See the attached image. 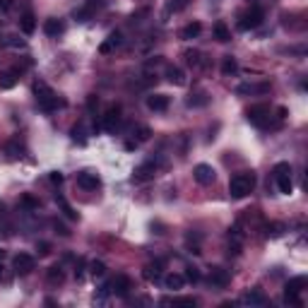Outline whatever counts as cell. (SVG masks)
I'll use <instances>...</instances> for the list:
<instances>
[{"instance_id":"ac0fdd59","label":"cell","mask_w":308,"mask_h":308,"mask_svg":"<svg viewBox=\"0 0 308 308\" xmlns=\"http://www.w3.org/2000/svg\"><path fill=\"white\" fill-rule=\"evenodd\" d=\"M120 44H123V34H120V31H113V34H109V39L99 46V51H101V53H111L113 48L120 46Z\"/></svg>"},{"instance_id":"6da1fadb","label":"cell","mask_w":308,"mask_h":308,"mask_svg":"<svg viewBox=\"0 0 308 308\" xmlns=\"http://www.w3.org/2000/svg\"><path fill=\"white\" fill-rule=\"evenodd\" d=\"M31 89H34V94H36V104H39L44 111H56V109H63V106H65V99H60L44 80H36Z\"/></svg>"},{"instance_id":"44dd1931","label":"cell","mask_w":308,"mask_h":308,"mask_svg":"<svg viewBox=\"0 0 308 308\" xmlns=\"http://www.w3.org/2000/svg\"><path fill=\"white\" fill-rule=\"evenodd\" d=\"M166 80L171 84H176V87H181V84H186V72H183L181 68H176V65H168L166 68Z\"/></svg>"},{"instance_id":"816d5d0a","label":"cell","mask_w":308,"mask_h":308,"mask_svg":"<svg viewBox=\"0 0 308 308\" xmlns=\"http://www.w3.org/2000/svg\"><path fill=\"white\" fill-rule=\"evenodd\" d=\"M2 258H5V251H2V248H0V260H2Z\"/></svg>"},{"instance_id":"836d02e7","label":"cell","mask_w":308,"mask_h":308,"mask_svg":"<svg viewBox=\"0 0 308 308\" xmlns=\"http://www.w3.org/2000/svg\"><path fill=\"white\" fill-rule=\"evenodd\" d=\"M70 135H72V140L80 142V144H84V142H87V133H84V125H82V123H77V125L70 130Z\"/></svg>"},{"instance_id":"7bdbcfd3","label":"cell","mask_w":308,"mask_h":308,"mask_svg":"<svg viewBox=\"0 0 308 308\" xmlns=\"http://www.w3.org/2000/svg\"><path fill=\"white\" fill-rule=\"evenodd\" d=\"M48 181L56 183V186H60V183H63V173H60V171H53V173L48 176Z\"/></svg>"},{"instance_id":"f907efd6","label":"cell","mask_w":308,"mask_h":308,"mask_svg":"<svg viewBox=\"0 0 308 308\" xmlns=\"http://www.w3.org/2000/svg\"><path fill=\"white\" fill-rule=\"evenodd\" d=\"M2 270H5V267H2V260H0V280H2V275H5Z\"/></svg>"},{"instance_id":"5bb4252c","label":"cell","mask_w":308,"mask_h":308,"mask_svg":"<svg viewBox=\"0 0 308 308\" xmlns=\"http://www.w3.org/2000/svg\"><path fill=\"white\" fill-rule=\"evenodd\" d=\"M44 34L51 36V39H58L60 34H65V22H63V20H56V17L46 20V22H44Z\"/></svg>"},{"instance_id":"30bf717a","label":"cell","mask_w":308,"mask_h":308,"mask_svg":"<svg viewBox=\"0 0 308 308\" xmlns=\"http://www.w3.org/2000/svg\"><path fill=\"white\" fill-rule=\"evenodd\" d=\"M207 280H210L212 286H217V289H226V286H229V282H231V275L226 272L224 267H212Z\"/></svg>"},{"instance_id":"484cf974","label":"cell","mask_w":308,"mask_h":308,"mask_svg":"<svg viewBox=\"0 0 308 308\" xmlns=\"http://www.w3.org/2000/svg\"><path fill=\"white\" fill-rule=\"evenodd\" d=\"M20 29L24 31V34H34V29H36V17L31 15V12H24L22 15V20H20Z\"/></svg>"},{"instance_id":"60d3db41","label":"cell","mask_w":308,"mask_h":308,"mask_svg":"<svg viewBox=\"0 0 308 308\" xmlns=\"http://www.w3.org/2000/svg\"><path fill=\"white\" fill-rule=\"evenodd\" d=\"M36 251H39V255H48V253H51V246H48L46 241H39V243H36Z\"/></svg>"},{"instance_id":"d6986e66","label":"cell","mask_w":308,"mask_h":308,"mask_svg":"<svg viewBox=\"0 0 308 308\" xmlns=\"http://www.w3.org/2000/svg\"><path fill=\"white\" fill-rule=\"evenodd\" d=\"M20 80V70H5L0 72V89H12Z\"/></svg>"},{"instance_id":"bcb514c9","label":"cell","mask_w":308,"mask_h":308,"mask_svg":"<svg viewBox=\"0 0 308 308\" xmlns=\"http://www.w3.org/2000/svg\"><path fill=\"white\" fill-rule=\"evenodd\" d=\"M12 7V0H0V12H10Z\"/></svg>"},{"instance_id":"7dc6e473","label":"cell","mask_w":308,"mask_h":308,"mask_svg":"<svg viewBox=\"0 0 308 308\" xmlns=\"http://www.w3.org/2000/svg\"><path fill=\"white\" fill-rule=\"evenodd\" d=\"M7 46H24V41H22V39H17V36H10Z\"/></svg>"},{"instance_id":"d590c367","label":"cell","mask_w":308,"mask_h":308,"mask_svg":"<svg viewBox=\"0 0 308 308\" xmlns=\"http://www.w3.org/2000/svg\"><path fill=\"white\" fill-rule=\"evenodd\" d=\"M284 234V224H267V236L270 238H277Z\"/></svg>"},{"instance_id":"f546056e","label":"cell","mask_w":308,"mask_h":308,"mask_svg":"<svg viewBox=\"0 0 308 308\" xmlns=\"http://www.w3.org/2000/svg\"><path fill=\"white\" fill-rule=\"evenodd\" d=\"M56 202L60 205V210H63V214H65L68 219H77V212H75V210L68 205V200H65L63 195H58V193H56Z\"/></svg>"},{"instance_id":"ee69618b","label":"cell","mask_w":308,"mask_h":308,"mask_svg":"<svg viewBox=\"0 0 308 308\" xmlns=\"http://www.w3.org/2000/svg\"><path fill=\"white\" fill-rule=\"evenodd\" d=\"M99 104V99H96V94H89V99H87V109L89 111H94V106Z\"/></svg>"},{"instance_id":"5b68a950","label":"cell","mask_w":308,"mask_h":308,"mask_svg":"<svg viewBox=\"0 0 308 308\" xmlns=\"http://www.w3.org/2000/svg\"><path fill=\"white\" fill-rule=\"evenodd\" d=\"M262 20H265V12H262L260 7H251V10H246V12L241 15L238 27L243 29V31H248V29H258L260 24H262Z\"/></svg>"},{"instance_id":"c3c4849f","label":"cell","mask_w":308,"mask_h":308,"mask_svg":"<svg viewBox=\"0 0 308 308\" xmlns=\"http://www.w3.org/2000/svg\"><path fill=\"white\" fill-rule=\"evenodd\" d=\"M159 304H162V306H171V304H173V299H168V296H166V299H162Z\"/></svg>"},{"instance_id":"7c38bea8","label":"cell","mask_w":308,"mask_h":308,"mask_svg":"<svg viewBox=\"0 0 308 308\" xmlns=\"http://www.w3.org/2000/svg\"><path fill=\"white\" fill-rule=\"evenodd\" d=\"M109 286H111V294H116V296H128V291L133 289V284H130V277H128V275H118Z\"/></svg>"},{"instance_id":"4316f807","label":"cell","mask_w":308,"mask_h":308,"mask_svg":"<svg viewBox=\"0 0 308 308\" xmlns=\"http://www.w3.org/2000/svg\"><path fill=\"white\" fill-rule=\"evenodd\" d=\"M236 72H238V63H236V58L224 56V63H222V75H224V77H231V75H236Z\"/></svg>"},{"instance_id":"1f68e13d","label":"cell","mask_w":308,"mask_h":308,"mask_svg":"<svg viewBox=\"0 0 308 308\" xmlns=\"http://www.w3.org/2000/svg\"><path fill=\"white\" fill-rule=\"evenodd\" d=\"M89 275L96 280V277H104L106 275V265L101 262V260H94L92 265H89Z\"/></svg>"},{"instance_id":"3957f363","label":"cell","mask_w":308,"mask_h":308,"mask_svg":"<svg viewBox=\"0 0 308 308\" xmlns=\"http://www.w3.org/2000/svg\"><path fill=\"white\" fill-rule=\"evenodd\" d=\"M246 118H248V123L255 125V128H267V125H270V118H272V111H270V106H265V104H255V106H251V109L246 111Z\"/></svg>"},{"instance_id":"b9f144b4","label":"cell","mask_w":308,"mask_h":308,"mask_svg":"<svg viewBox=\"0 0 308 308\" xmlns=\"http://www.w3.org/2000/svg\"><path fill=\"white\" fill-rule=\"evenodd\" d=\"M229 255H234V258H236V255H241V243H238V241L229 243Z\"/></svg>"},{"instance_id":"d6a6232c","label":"cell","mask_w":308,"mask_h":308,"mask_svg":"<svg viewBox=\"0 0 308 308\" xmlns=\"http://www.w3.org/2000/svg\"><path fill=\"white\" fill-rule=\"evenodd\" d=\"M186 246L190 253H200V234H188L186 236Z\"/></svg>"},{"instance_id":"4fadbf2b","label":"cell","mask_w":308,"mask_h":308,"mask_svg":"<svg viewBox=\"0 0 308 308\" xmlns=\"http://www.w3.org/2000/svg\"><path fill=\"white\" fill-rule=\"evenodd\" d=\"M168 96L166 94H149L147 96V109L149 111H157V113H164L168 109Z\"/></svg>"},{"instance_id":"cb8c5ba5","label":"cell","mask_w":308,"mask_h":308,"mask_svg":"<svg viewBox=\"0 0 308 308\" xmlns=\"http://www.w3.org/2000/svg\"><path fill=\"white\" fill-rule=\"evenodd\" d=\"M200 31H202V24H200V22H190V24H186V27L181 29V39H186V41L197 39Z\"/></svg>"},{"instance_id":"9a60e30c","label":"cell","mask_w":308,"mask_h":308,"mask_svg":"<svg viewBox=\"0 0 308 308\" xmlns=\"http://www.w3.org/2000/svg\"><path fill=\"white\" fill-rule=\"evenodd\" d=\"M241 301H243L246 306H265V304H267V296H265L260 289H251V291L243 294Z\"/></svg>"},{"instance_id":"f35d334b","label":"cell","mask_w":308,"mask_h":308,"mask_svg":"<svg viewBox=\"0 0 308 308\" xmlns=\"http://www.w3.org/2000/svg\"><path fill=\"white\" fill-rule=\"evenodd\" d=\"M229 236H234V241H241V236H243V231H241V222H236V224L229 229Z\"/></svg>"},{"instance_id":"ffe728a7","label":"cell","mask_w":308,"mask_h":308,"mask_svg":"<svg viewBox=\"0 0 308 308\" xmlns=\"http://www.w3.org/2000/svg\"><path fill=\"white\" fill-rule=\"evenodd\" d=\"M238 94H267L270 92V82H260V84H241L236 89Z\"/></svg>"},{"instance_id":"ba28073f","label":"cell","mask_w":308,"mask_h":308,"mask_svg":"<svg viewBox=\"0 0 308 308\" xmlns=\"http://www.w3.org/2000/svg\"><path fill=\"white\" fill-rule=\"evenodd\" d=\"M154 173H157V164L154 162H144V164H140L133 171V183H147V181L154 178Z\"/></svg>"},{"instance_id":"8fae6325","label":"cell","mask_w":308,"mask_h":308,"mask_svg":"<svg viewBox=\"0 0 308 308\" xmlns=\"http://www.w3.org/2000/svg\"><path fill=\"white\" fill-rule=\"evenodd\" d=\"M118 123H120V106H111L109 111L104 113V118H101V128L113 133L118 128Z\"/></svg>"},{"instance_id":"2e32d148","label":"cell","mask_w":308,"mask_h":308,"mask_svg":"<svg viewBox=\"0 0 308 308\" xmlns=\"http://www.w3.org/2000/svg\"><path fill=\"white\" fill-rule=\"evenodd\" d=\"M2 152H5V157H7V159H12V162H15V159H20V157L24 154V147L20 144V140H7V142H5V147H2Z\"/></svg>"},{"instance_id":"8d00e7d4","label":"cell","mask_w":308,"mask_h":308,"mask_svg":"<svg viewBox=\"0 0 308 308\" xmlns=\"http://www.w3.org/2000/svg\"><path fill=\"white\" fill-rule=\"evenodd\" d=\"M186 282H200V270L197 267H186Z\"/></svg>"},{"instance_id":"83f0119b","label":"cell","mask_w":308,"mask_h":308,"mask_svg":"<svg viewBox=\"0 0 308 308\" xmlns=\"http://www.w3.org/2000/svg\"><path fill=\"white\" fill-rule=\"evenodd\" d=\"M214 39H217L219 44L231 41V31H229V27H226L224 22H217V24H214Z\"/></svg>"},{"instance_id":"f1b7e54d","label":"cell","mask_w":308,"mask_h":308,"mask_svg":"<svg viewBox=\"0 0 308 308\" xmlns=\"http://www.w3.org/2000/svg\"><path fill=\"white\" fill-rule=\"evenodd\" d=\"M207 101H210V99H207V96H205L202 92H197V94H190V96L186 99V104H188V106H193V109H200V106H207Z\"/></svg>"},{"instance_id":"74e56055","label":"cell","mask_w":308,"mask_h":308,"mask_svg":"<svg viewBox=\"0 0 308 308\" xmlns=\"http://www.w3.org/2000/svg\"><path fill=\"white\" fill-rule=\"evenodd\" d=\"M188 5H190V0H171V5H168V7H171L173 12H181V10H186Z\"/></svg>"},{"instance_id":"ab89813d","label":"cell","mask_w":308,"mask_h":308,"mask_svg":"<svg viewBox=\"0 0 308 308\" xmlns=\"http://www.w3.org/2000/svg\"><path fill=\"white\" fill-rule=\"evenodd\" d=\"M22 205L29 207V210H36V207H39V200H36V197H31V195H24V197H22Z\"/></svg>"},{"instance_id":"603a6c76","label":"cell","mask_w":308,"mask_h":308,"mask_svg":"<svg viewBox=\"0 0 308 308\" xmlns=\"http://www.w3.org/2000/svg\"><path fill=\"white\" fill-rule=\"evenodd\" d=\"M275 181H277V188H280V193H284V195H289V193L294 190V181H291V173H282V176H275Z\"/></svg>"},{"instance_id":"52a82bcc","label":"cell","mask_w":308,"mask_h":308,"mask_svg":"<svg viewBox=\"0 0 308 308\" xmlns=\"http://www.w3.org/2000/svg\"><path fill=\"white\" fill-rule=\"evenodd\" d=\"M193 178H195L200 186H212L214 178H217V173H214V168L210 166V164H197V166L193 168Z\"/></svg>"},{"instance_id":"4dcf8cb0","label":"cell","mask_w":308,"mask_h":308,"mask_svg":"<svg viewBox=\"0 0 308 308\" xmlns=\"http://www.w3.org/2000/svg\"><path fill=\"white\" fill-rule=\"evenodd\" d=\"M183 58H186V63L188 65H193V68H197L202 60H200V51L197 48H188V51H183Z\"/></svg>"},{"instance_id":"d4e9b609","label":"cell","mask_w":308,"mask_h":308,"mask_svg":"<svg viewBox=\"0 0 308 308\" xmlns=\"http://www.w3.org/2000/svg\"><path fill=\"white\" fill-rule=\"evenodd\" d=\"M142 277L147 282H159L162 280V265L157 262V265H147L144 270H142Z\"/></svg>"},{"instance_id":"681fc988","label":"cell","mask_w":308,"mask_h":308,"mask_svg":"<svg viewBox=\"0 0 308 308\" xmlns=\"http://www.w3.org/2000/svg\"><path fill=\"white\" fill-rule=\"evenodd\" d=\"M135 147H138V142H125V149H130V152H133Z\"/></svg>"},{"instance_id":"f6af8a7d","label":"cell","mask_w":308,"mask_h":308,"mask_svg":"<svg viewBox=\"0 0 308 308\" xmlns=\"http://www.w3.org/2000/svg\"><path fill=\"white\" fill-rule=\"evenodd\" d=\"M53 229H56V234H60V236H70V231L63 224H58V222H53Z\"/></svg>"},{"instance_id":"8992f818","label":"cell","mask_w":308,"mask_h":308,"mask_svg":"<svg viewBox=\"0 0 308 308\" xmlns=\"http://www.w3.org/2000/svg\"><path fill=\"white\" fill-rule=\"evenodd\" d=\"M12 267H15L17 275H29V272L36 267V260H34V255H29V253H20V255H15Z\"/></svg>"},{"instance_id":"9c48e42d","label":"cell","mask_w":308,"mask_h":308,"mask_svg":"<svg viewBox=\"0 0 308 308\" xmlns=\"http://www.w3.org/2000/svg\"><path fill=\"white\" fill-rule=\"evenodd\" d=\"M77 186H80L82 190H96V188L101 186V178H99L96 173H92V171H80V173H77Z\"/></svg>"},{"instance_id":"7a4b0ae2","label":"cell","mask_w":308,"mask_h":308,"mask_svg":"<svg viewBox=\"0 0 308 308\" xmlns=\"http://www.w3.org/2000/svg\"><path fill=\"white\" fill-rule=\"evenodd\" d=\"M253 188H255V173L253 171H241V173L231 176V181H229V195L234 200L251 195Z\"/></svg>"},{"instance_id":"277c9868","label":"cell","mask_w":308,"mask_h":308,"mask_svg":"<svg viewBox=\"0 0 308 308\" xmlns=\"http://www.w3.org/2000/svg\"><path fill=\"white\" fill-rule=\"evenodd\" d=\"M306 289V277H294V280H289L284 284V301L286 304H296V306H301V291Z\"/></svg>"},{"instance_id":"e0dca14e","label":"cell","mask_w":308,"mask_h":308,"mask_svg":"<svg viewBox=\"0 0 308 308\" xmlns=\"http://www.w3.org/2000/svg\"><path fill=\"white\" fill-rule=\"evenodd\" d=\"M46 282H48L51 286H60V284L65 282V272H63V267H60V265L48 267V272H46Z\"/></svg>"},{"instance_id":"e575fe53","label":"cell","mask_w":308,"mask_h":308,"mask_svg":"<svg viewBox=\"0 0 308 308\" xmlns=\"http://www.w3.org/2000/svg\"><path fill=\"white\" fill-rule=\"evenodd\" d=\"M149 135H152V130H149L147 125H140L138 133H135V142H138V144H140V142H147L149 140Z\"/></svg>"},{"instance_id":"7402d4cb","label":"cell","mask_w":308,"mask_h":308,"mask_svg":"<svg viewBox=\"0 0 308 308\" xmlns=\"http://www.w3.org/2000/svg\"><path fill=\"white\" fill-rule=\"evenodd\" d=\"M183 284H186V277L183 275H176V272H171L164 277V286L171 289V291H178V289H183Z\"/></svg>"}]
</instances>
